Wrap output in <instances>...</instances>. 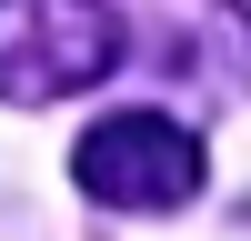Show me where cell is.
Masks as SVG:
<instances>
[{"instance_id":"obj_2","label":"cell","mask_w":251,"mask_h":241,"mask_svg":"<svg viewBox=\"0 0 251 241\" xmlns=\"http://www.w3.org/2000/svg\"><path fill=\"white\" fill-rule=\"evenodd\" d=\"M71 181L100 201V211H181L201 191V141L161 111H111L80 131L71 151Z\"/></svg>"},{"instance_id":"obj_1","label":"cell","mask_w":251,"mask_h":241,"mask_svg":"<svg viewBox=\"0 0 251 241\" xmlns=\"http://www.w3.org/2000/svg\"><path fill=\"white\" fill-rule=\"evenodd\" d=\"M121 60V10L111 0H0V100L50 111L91 91Z\"/></svg>"}]
</instances>
